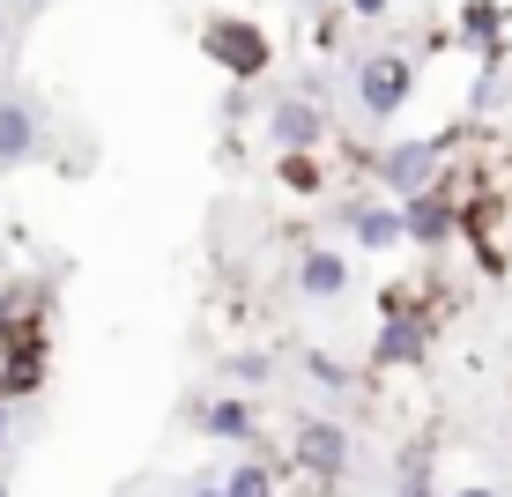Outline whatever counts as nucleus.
I'll list each match as a JSON object with an SVG mask.
<instances>
[{"label":"nucleus","mask_w":512,"mask_h":497,"mask_svg":"<svg viewBox=\"0 0 512 497\" xmlns=\"http://www.w3.org/2000/svg\"><path fill=\"white\" fill-rule=\"evenodd\" d=\"M446 164H453V141L446 134H416V141H394V149L372 156L379 186L394 193V201H416V193L446 186Z\"/></svg>","instance_id":"1"},{"label":"nucleus","mask_w":512,"mask_h":497,"mask_svg":"<svg viewBox=\"0 0 512 497\" xmlns=\"http://www.w3.org/2000/svg\"><path fill=\"white\" fill-rule=\"evenodd\" d=\"M349 460H357V438H349V423H334V416H305V423H297V438H290V468L305 475V483L334 490V483L349 475Z\"/></svg>","instance_id":"2"},{"label":"nucleus","mask_w":512,"mask_h":497,"mask_svg":"<svg viewBox=\"0 0 512 497\" xmlns=\"http://www.w3.org/2000/svg\"><path fill=\"white\" fill-rule=\"evenodd\" d=\"M201 52H208V60H216L231 82H253V75H268V60H275L268 30H260V23H245V15H208V30H201Z\"/></svg>","instance_id":"3"},{"label":"nucleus","mask_w":512,"mask_h":497,"mask_svg":"<svg viewBox=\"0 0 512 497\" xmlns=\"http://www.w3.org/2000/svg\"><path fill=\"white\" fill-rule=\"evenodd\" d=\"M409 97H416V60H409V52H372V60H357V104H364V119H394Z\"/></svg>","instance_id":"4"},{"label":"nucleus","mask_w":512,"mask_h":497,"mask_svg":"<svg viewBox=\"0 0 512 497\" xmlns=\"http://www.w3.org/2000/svg\"><path fill=\"white\" fill-rule=\"evenodd\" d=\"M431 334H438V319H423V312H379V334H372V364L379 371H409L431 357Z\"/></svg>","instance_id":"5"},{"label":"nucleus","mask_w":512,"mask_h":497,"mask_svg":"<svg viewBox=\"0 0 512 497\" xmlns=\"http://www.w3.org/2000/svg\"><path fill=\"white\" fill-rule=\"evenodd\" d=\"M401 208H409V245H423V253H438L446 238H461V230H468V201H461V193H446V186L416 193V201H401Z\"/></svg>","instance_id":"6"},{"label":"nucleus","mask_w":512,"mask_h":497,"mask_svg":"<svg viewBox=\"0 0 512 497\" xmlns=\"http://www.w3.org/2000/svg\"><path fill=\"white\" fill-rule=\"evenodd\" d=\"M342 223H349V238H357L364 253H394V245H409V208H401V201H342Z\"/></svg>","instance_id":"7"},{"label":"nucleus","mask_w":512,"mask_h":497,"mask_svg":"<svg viewBox=\"0 0 512 497\" xmlns=\"http://www.w3.org/2000/svg\"><path fill=\"white\" fill-rule=\"evenodd\" d=\"M268 141L282 156H290V149H320V141H327V112L312 97H275L268 104Z\"/></svg>","instance_id":"8"},{"label":"nucleus","mask_w":512,"mask_h":497,"mask_svg":"<svg viewBox=\"0 0 512 497\" xmlns=\"http://www.w3.org/2000/svg\"><path fill=\"white\" fill-rule=\"evenodd\" d=\"M201 438H216V446H253V431H260V408L245 401V394H216V401H201Z\"/></svg>","instance_id":"9"},{"label":"nucleus","mask_w":512,"mask_h":497,"mask_svg":"<svg viewBox=\"0 0 512 497\" xmlns=\"http://www.w3.org/2000/svg\"><path fill=\"white\" fill-rule=\"evenodd\" d=\"M38 112H30L23 97H0V171L8 164H30V156H38Z\"/></svg>","instance_id":"10"},{"label":"nucleus","mask_w":512,"mask_h":497,"mask_svg":"<svg viewBox=\"0 0 512 497\" xmlns=\"http://www.w3.org/2000/svg\"><path fill=\"white\" fill-rule=\"evenodd\" d=\"M349 275H357V268H349L334 245H312V253H297V290H305V297H342Z\"/></svg>","instance_id":"11"},{"label":"nucleus","mask_w":512,"mask_h":497,"mask_svg":"<svg viewBox=\"0 0 512 497\" xmlns=\"http://www.w3.org/2000/svg\"><path fill=\"white\" fill-rule=\"evenodd\" d=\"M223 490L231 497H282V475L268 468V460H238V468L223 475Z\"/></svg>","instance_id":"12"},{"label":"nucleus","mask_w":512,"mask_h":497,"mask_svg":"<svg viewBox=\"0 0 512 497\" xmlns=\"http://www.w3.org/2000/svg\"><path fill=\"white\" fill-rule=\"evenodd\" d=\"M305 371H312V386H320V394H357V371H349L342 357H320V349H312Z\"/></svg>","instance_id":"13"},{"label":"nucleus","mask_w":512,"mask_h":497,"mask_svg":"<svg viewBox=\"0 0 512 497\" xmlns=\"http://www.w3.org/2000/svg\"><path fill=\"white\" fill-rule=\"evenodd\" d=\"M275 179L290 186V193H320V186H327V179H320V164H312L305 149H290V156H282V164H275Z\"/></svg>","instance_id":"14"},{"label":"nucleus","mask_w":512,"mask_h":497,"mask_svg":"<svg viewBox=\"0 0 512 497\" xmlns=\"http://www.w3.org/2000/svg\"><path fill=\"white\" fill-rule=\"evenodd\" d=\"M401 497H438L431 490V453H423V446L401 453Z\"/></svg>","instance_id":"15"},{"label":"nucleus","mask_w":512,"mask_h":497,"mask_svg":"<svg viewBox=\"0 0 512 497\" xmlns=\"http://www.w3.org/2000/svg\"><path fill=\"white\" fill-rule=\"evenodd\" d=\"M231 371H238V386H260V371H268V357H238Z\"/></svg>","instance_id":"16"},{"label":"nucleus","mask_w":512,"mask_h":497,"mask_svg":"<svg viewBox=\"0 0 512 497\" xmlns=\"http://www.w3.org/2000/svg\"><path fill=\"white\" fill-rule=\"evenodd\" d=\"M349 15H364V23H379V15H386V0H349Z\"/></svg>","instance_id":"17"},{"label":"nucleus","mask_w":512,"mask_h":497,"mask_svg":"<svg viewBox=\"0 0 512 497\" xmlns=\"http://www.w3.org/2000/svg\"><path fill=\"white\" fill-rule=\"evenodd\" d=\"M186 497H231V490H223V483H193Z\"/></svg>","instance_id":"18"},{"label":"nucleus","mask_w":512,"mask_h":497,"mask_svg":"<svg viewBox=\"0 0 512 497\" xmlns=\"http://www.w3.org/2000/svg\"><path fill=\"white\" fill-rule=\"evenodd\" d=\"M453 497H505V490H490V483H468V490H453Z\"/></svg>","instance_id":"19"},{"label":"nucleus","mask_w":512,"mask_h":497,"mask_svg":"<svg viewBox=\"0 0 512 497\" xmlns=\"http://www.w3.org/2000/svg\"><path fill=\"white\" fill-rule=\"evenodd\" d=\"M15 8H23V23H30V15H38V8H52V0H15Z\"/></svg>","instance_id":"20"},{"label":"nucleus","mask_w":512,"mask_h":497,"mask_svg":"<svg viewBox=\"0 0 512 497\" xmlns=\"http://www.w3.org/2000/svg\"><path fill=\"white\" fill-rule=\"evenodd\" d=\"M8 408H15V401H0V438H8Z\"/></svg>","instance_id":"21"},{"label":"nucleus","mask_w":512,"mask_h":497,"mask_svg":"<svg viewBox=\"0 0 512 497\" xmlns=\"http://www.w3.org/2000/svg\"><path fill=\"white\" fill-rule=\"evenodd\" d=\"M0 45H8V8H0Z\"/></svg>","instance_id":"22"},{"label":"nucleus","mask_w":512,"mask_h":497,"mask_svg":"<svg viewBox=\"0 0 512 497\" xmlns=\"http://www.w3.org/2000/svg\"><path fill=\"white\" fill-rule=\"evenodd\" d=\"M0 497H15V490H8V483H0Z\"/></svg>","instance_id":"23"}]
</instances>
